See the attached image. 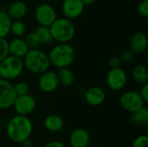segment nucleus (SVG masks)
Returning <instances> with one entry per match:
<instances>
[{
	"mask_svg": "<svg viewBox=\"0 0 148 147\" xmlns=\"http://www.w3.org/2000/svg\"><path fill=\"white\" fill-rule=\"evenodd\" d=\"M43 147H66V146L61 141L53 140V141H50V142L47 143Z\"/></svg>",
	"mask_w": 148,
	"mask_h": 147,
	"instance_id": "obj_33",
	"label": "nucleus"
},
{
	"mask_svg": "<svg viewBox=\"0 0 148 147\" xmlns=\"http://www.w3.org/2000/svg\"><path fill=\"white\" fill-rule=\"evenodd\" d=\"M38 86L41 91L43 93L49 94L55 92L59 86V81L56 73L49 69L42 73L38 80Z\"/></svg>",
	"mask_w": 148,
	"mask_h": 147,
	"instance_id": "obj_11",
	"label": "nucleus"
},
{
	"mask_svg": "<svg viewBox=\"0 0 148 147\" xmlns=\"http://www.w3.org/2000/svg\"><path fill=\"white\" fill-rule=\"evenodd\" d=\"M33 132V124L26 115L17 114L10 119L6 126L8 138L15 142L22 144L29 139Z\"/></svg>",
	"mask_w": 148,
	"mask_h": 147,
	"instance_id": "obj_1",
	"label": "nucleus"
},
{
	"mask_svg": "<svg viewBox=\"0 0 148 147\" xmlns=\"http://www.w3.org/2000/svg\"><path fill=\"white\" fill-rule=\"evenodd\" d=\"M26 26L21 20H16L15 22H11L10 25V33H12L16 37H21L25 34Z\"/></svg>",
	"mask_w": 148,
	"mask_h": 147,
	"instance_id": "obj_24",
	"label": "nucleus"
},
{
	"mask_svg": "<svg viewBox=\"0 0 148 147\" xmlns=\"http://www.w3.org/2000/svg\"><path fill=\"white\" fill-rule=\"evenodd\" d=\"M35 18L39 25L49 27L57 18L56 11L52 5L42 3L35 10Z\"/></svg>",
	"mask_w": 148,
	"mask_h": 147,
	"instance_id": "obj_8",
	"label": "nucleus"
},
{
	"mask_svg": "<svg viewBox=\"0 0 148 147\" xmlns=\"http://www.w3.org/2000/svg\"><path fill=\"white\" fill-rule=\"evenodd\" d=\"M134 55H135V54L130 49H126V50H124L122 53H121V62H131L134 59Z\"/></svg>",
	"mask_w": 148,
	"mask_h": 147,
	"instance_id": "obj_30",
	"label": "nucleus"
},
{
	"mask_svg": "<svg viewBox=\"0 0 148 147\" xmlns=\"http://www.w3.org/2000/svg\"><path fill=\"white\" fill-rule=\"evenodd\" d=\"M16 98L13 85L10 81L0 79V109H7L13 106Z\"/></svg>",
	"mask_w": 148,
	"mask_h": 147,
	"instance_id": "obj_9",
	"label": "nucleus"
},
{
	"mask_svg": "<svg viewBox=\"0 0 148 147\" xmlns=\"http://www.w3.org/2000/svg\"><path fill=\"white\" fill-rule=\"evenodd\" d=\"M106 82L111 90L120 91L125 88L127 82V73L121 67L110 68L106 76Z\"/></svg>",
	"mask_w": 148,
	"mask_h": 147,
	"instance_id": "obj_7",
	"label": "nucleus"
},
{
	"mask_svg": "<svg viewBox=\"0 0 148 147\" xmlns=\"http://www.w3.org/2000/svg\"><path fill=\"white\" fill-rule=\"evenodd\" d=\"M34 32L37 36L41 44H49L53 41V37H52L49 27L38 25L35 29Z\"/></svg>",
	"mask_w": 148,
	"mask_h": 147,
	"instance_id": "obj_22",
	"label": "nucleus"
},
{
	"mask_svg": "<svg viewBox=\"0 0 148 147\" xmlns=\"http://www.w3.org/2000/svg\"><path fill=\"white\" fill-rule=\"evenodd\" d=\"M132 147H148V137L147 135H140L133 141Z\"/></svg>",
	"mask_w": 148,
	"mask_h": 147,
	"instance_id": "obj_29",
	"label": "nucleus"
},
{
	"mask_svg": "<svg viewBox=\"0 0 148 147\" xmlns=\"http://www.w3.org/2000/svg\"><path fill=\"white\" fill-rule=\"evenodd\" d=\"M75 50L68 42L58 43L51 49L49 55L50 65H53L57 68L70 66L75 61Z\"/></svg>",
	"mask_w": 148,
	"mask_h": 147,
	"instance_id": "obj_3",
	"label": "nucleus"
},
{
	"mask_svg": "<svg viewBox=\"0 0 148 147\" xmlns=\"http://www.w3.org/2000/svg\"><path fill=\"white\" fill-rule=\"evenodd\" d=\"M64 126L63 120L57 114H49L44 119L45 128L51 133L60 132Z\"/></svg>",
	"mask_w": 148,
	"mask_h": 147,
	"instance_id": "obj_18",
	"label": "nucleus"
},
{
	"mask_svg": "<svg viewBox=\"0 0 148 147\" xmlns=\"http://www.w3.org/2000/svg\"><path fill=\"white\" fill-rule=\"evenodd\" d=\"M12 107L17 114L27 116L35 110L36 107V101L32 95L26 94L16 96Z\"/></svg>",
	"mask_w": 148,
	"mask_h": 147,
	"instance_id": "obj_10",
	"label": "nucleus"
},
{
	"mask_svg": "<svg viewBox=\"0 0 148 147\" xmlns=\"http://www.w3.org/2000/svg\"><path fill=\"white\" fill-rule=\"evenodd\" d=\"M132 77L138 84H145L148 81V70L142 64L136 65L132 70Z\"/></svg>",
	"mask_w": 148,
	"mask_h": 147,
	"instance_id": "obj_21",
	"label": "nucleus"
},
{
	"mask_svg": "<svg viewBox=\"0 0 148 147\" xmlns=\"http://www.w3.org/2000/svg\"><path fill=\"white\" fill-rule=\"evenodd\" d=\"M23 59L24 68L35 75H41L50 66L49 55L37 49H29Z\"/></svg>",
	"mask_w": 148,
	"mask_h": 147,
	"instance_id": "obj_2",
	"label": "nucleus"
},
{
	"mask_svg": "<svg viewBox=\"0 0 148 147\" xmlns=\"http://www.w3.org/2000/svg\"><path fill=\"white\" fill-rule=\"evenodd\" d=\"M9 55V42L5 38H0V62Z\"/></svg>",
	"mask_w": 148,
	"mask_h": 147,
	"instance_id": "obj_27",
	"label": "nucleus"
},
{
	"mask_svg": "<svg viewBox=\"0 0 148 147\" xmlns=\"http://www.w3.org/2000/svg\"><path fill=\"white\" fill-rule=\"evenodd\" d=\"M82 1L83 4H84L85 6L91 5V4H93V3H94V2H95V0H82Z\"/></svg>",
	"mask_w": 148,
	"mask_h": 147,
	"instance_id": "obj_34",
	"label": "nucleus"
},
{
	"mask_svg": "<svg viewBox=\"0 0 148 147\" xmlns=\"http://www.w3.org/2000/svg\"><path fill=\"white\" fill-rule=\"evenodd\" d=\"M53 41L58 43H65L70 42L75 35V27L70 19L66 17L56 18L49 26Z\"/></svg>",
	"mask_w": 148,
	"mask_h": 147,
	"instance_id": "obj_4",
	"label": "nucleus"
},
{
	"mask_svg": "<svg viewBox=\"0 0 148 147\" xmlns=\"http://www.w3.org/2000/svg\"><path fill=\"white\" fill-rule=\"evenodd\" d=\"M90 142V135L84 128L75 129L69 137V144L72 147H88Z\"/></svg>",
	"mask_w": 148,
	"mask_h": 147,
	"instance_id": "obj_14",
	"label": "nucleus"
},
{
	"mask_svg": "<svg viewBox=\"0 0 148 147\" xmlns=\"http://www.w3.org/2000/svg\"><path fill=\"white\" fill-rule=\"evenodd\" d=\"M85 5L82 0H63L62 10L66 18L75 19L79 17L83 10Z\"/></svg>",
	"mask_w": 148,
	"mask_h": 147,
	"instance_id": "obj_12",
	"label": "nucleus"
},
{
	"mask_svg": "<svg viewBox=\"0 0 148 147\" xmlns=\"http://www.w3.org/2000/svg\"><path fill=\"white\" fill-rule=\"evenodd\" d=\"M140 94L141 96V98L143 99V101L147 103L148 102V83H145L141 85V88L140 91Z\"/></svg>",
	"mask_w": 148,
	"mask_h": 147,
	"instance_id": "obj_32",
	"label": "nucleus"
},
{
	"mask_svg": "<svg viewBox=\"0 0 148 147\" xmlns=\"http://www.w3.org/2000/svg\"><path fill=\"white\" fill-rule=\"evenodd\" d=\"M139 15L142 17H148V0H141L137 7Z\"/></svg>",
	"mask_w": 148,
	"mask_h": 147,
	"instance_id": "obj_28",
	"label": "nucleus"
},
{
	"mask_svg": "<svg viewBox=\"0 0 148 147\" xmlns=\"http://www.w3.org/2000/svg\"><path fill=\"white\" fill-rule=\"evenodd\" d=\"M13 87H14V90L16 92V96L29 94V85L26 82L20 81V82H17L16 85H13Z\"/></svg>",
	"mask_w": 148,
	"mask_h": 147,
	"instance_id": "obj_26",
	"label": "nucleus"
},
{
	"mask_svg": "<svg viewBox=\"0 0 148 147\" xmlns=\"http://www.w3.org/2000/svg\"><path fill=\"white\" fill-rule=\"evenodd\" d=\"M84 98L88 105L92 107H97L101 105L105 101L106 93L101 88L95 86L89 88L85 91Z\"/></svg>",
	"mask_w": 148,
	"mask_h": 147,
	"instance_id": "obj_13",
	"label": "nucleus"
},
{
	"mask_svg": "<svg viewBox=\"0 0 148 147\" xmlns=\"http://www.w3.org/2000/svg\"><path fill=\"white\" fill-rule=\"evenodd\" d=\"M23 59L9 55L0 62V75L2 79L11 81L18 77L23 70Z\"/></svg>",
	"mask_w": 148,
	"mask_h": 147,
	"instance_id": "obj_5",
	"label": "nucleus"
},
{
	"mask_svg": "<svg viewBox=\"0 0 148 147\" xmlns=\"http://www.w3.org/2000/svg\"><path fill=\"white\" fill-rule=\"evenodd\" d=\"M130 49L136 55L143 54L148 46V39L147 35L143 32L134 33L130 39Z\"/></svg>",
	"mask_w": 148,
	"mask_h": 147,
	"instance_id": "obj_15",
	"label": "nucleus"
},
{
	"mask_svg": "<svg viewBox=\"0 0 148 147\" xmlns=\"http://www.w3.org/2000/svg\"><path fill=\"white\" fill-rule=\"evenodd\" d=\"M0 79H1V75H0Z\"/></svg>",
	"mask_w": 148,
	"mask_h": 147,
	"instance_id": "obj_35",
	"label": "nucleus"
},
{
	"mask_svg": "<svg viewBox=\"0 0 148 147\" xmlns=\"http://www.w3.org/2000/svg\"><path fill=\"white\" fill-rule=\"evenodd\" d=\"M120 104L124 110L131 113L145 107L146 102L141 98L140 93L131 90L121 94L120 98Z\"/></svg>",
	"mask_w": 148,
	"mask_h": 147,
	"instance_id": "obj_6",
	"label": "nucleus"
},
{
	"mask_svg": "<svg viewBox=\"0 0 148 147\" xmlns=\"http://www.w3.org/2000/svg\"><path fill=\"white\" fill-rule=\"evenodd\" d=\"M24 40H25L28 47L29 48V49H37L39 47V45H41L40 41H39L37 36L36 35V33L34 31L29 33L26 36Z\"/></svg>",
	"mask_w": 148,
	"mask_h": 147,
	"instance_id": "obj_25",
	"label": "nucleus"
},
{
	"mask_svg": "<svg viewBox=\"0 0 148 147\" xmlns=\"http://www.w3.org/2000/svg\"><path fill=\"white\" fill-rule=\"evenodd\" d=\"M29 50L24 39L16 37L9 42V54L10 55L23 59L27 52Z\"/></svg>",
	"mask_w": 148,
	"mask_h": 147,
	"instance_id": "obj_16",
	"label": "nucleus"
},
{
	"mask_svg": "<svg viewBox=\"0 0 148 147\" xmlns=\"http://www.w3.org/2000/svg\"><path fill=\"white\" fill-rule=\"evenodd\" d=\"M11 22L7 12L0 10V38H5L10 33Z\"/></svg>",
	"mask_w": 148,
	"mask_h": 147,
	"instance_id": "obj_23",
	"label": "nucleus"
},
{
	"mask_svg": "<svg viewBox=\"0 0 148 147\" xmlns=\"http://www.w3.org/2000/svg\"><path fill=\"white\" fill-rule=\"evenodd\" d=\"M56 75L58 77L59 84L64 87H69L75 82V75L72 70L69 68V67L58 68V72L56 73Z\"/></svg>",
	"mask_w": 148,
	"mask_h": 147,
	"instance_id": "obj_19",
	"label": "nucleus"
},
{
	"mask_svg": "<svg viewBox=\"0 0 148 147\" xmlns=\"http://www.w3.org/2000/svg\"><path fill=\"white\" fill-rule=\"evenodd\" d=\"M6 12L11 19L20 20L26 16L28 12V6L23 1H15L10 4Z\"/></svg>",
	"mask_w": 148,
	"mask_h": 147,
	"instance_id": "obj_17",
	"label": "nucleus"
},
{
	"mask_svg": "<svg viewBox=\"0 0 148 147\" xmlns=\"http://www.w3.org/2000/svg\"><path fill=\"white\" fill-rule=\"evenodd\" d=\"M61 1H63V0H61Z\"/></svg>",
	"mask_w": 148,
	"mask_h": 147,
	"instance_id": "obj_36",
	"label": "nucleus"
},
{
	"mask_svg": "<svg viewBox=\"0 0 148 147\" xmlns=\"http://www.w3.org/2000/svg\"><path fill=\"white\" fill-rule=\"evenodd\" d=\"M130 121L134 126H143L147 125L148 122V109L146 107L131 113Z\"/></svg>",
	"mask_w": 148,
	"mask_h": 147,
	"instance_id": "obj_20",
	"label": "nucleus"
},
{
	"mask_svg": "<svg viewBox=\"0 0 148 147\" xmlns=\"http://www.w3.org/2000/svg\"><path fill=\"white\" fill-rule=\"evenodd\" d=\"M121 58L118 55H112L109 59H108V66L110 67V68H119L121 67Z\"/></svg>",
	"mask_w": 148,
	"mask_h": 147,
	"instance_id": "obj_31",
	"label": "nucleus"
}]
</instances>
